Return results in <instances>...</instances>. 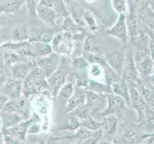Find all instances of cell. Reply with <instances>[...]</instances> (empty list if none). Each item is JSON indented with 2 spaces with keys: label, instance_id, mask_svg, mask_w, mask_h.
Listing matches in <instances>:
<instances>
[{
  "label": "cell",
  "instance_id": "cell-1",
  "mask_svg": "<svg viewBox=\"0 0 154 144\" xmlns=\"http://www.w3.org/2000/svg\"><path fill=\"white\" fill-rule=\"evenodd\" d=\"M131 98V106L137 114L136 122L138 124L143 125L146 122H150L153 117L152 113L151 112L149 108L144 101L140 91L135 86H129Z\"/></svg>",
  "mask_w": 154,
  "mask_h": 144
},
{
  "label": "cell",
  "instance_id": "cell-2",
  "mask_svg": "<svg viewBox=\"0 0 154 144\" xmlns=\"http://www.w3.org/2000/svg\"><path fill=\"white\" fill-rule=\"evenodd\" d=\"M126 106H128L126 102L122 97L113 93H109L107 94V106L99 113V115L102 118L108 115H116L119 118L126 109Z\"/></svg>",
  "mask_w": 154,
  "mask_h": 144
},
{
  "label": "cell",
  "instance_id": "cell-3",
  "mask_svg": "<svg viewBox=\"0 0 154 144\" xmlns=\"http://www.w3.org/2000/svg\"><path fill=\"white\" fill-rule=\"evenodd\" d=\"M60 61V56L55 52L36 59V67L43 72L47 78L57 71Z\"/></svg>",
  "mask_w": 154,
  "mask_h": 144
},
{
  "label": "cell",
  "instance_id": "cell-4",
  "mask_svg": "<svg viewBox=\"0 0 154 144\" xmlns=\"http://www.w3.org/2000/svg\"><path fill=\"white\" fill-rule=\"evenodd\" d=\"M54 52L58 54L71 56L74 51V40L64 37L63 32L54 35L51 43Z\"/></svg>",
  "mask_w": 154,
  "mask_h": 144
},
{
  "label": "cell",
  "instance_id": "cell-5",
  "mask_svg": "<svg viewBox=\"0 0 154 144\" xmlns=\"http://www.w3.org/2000/svg\"><path fill=\"white\" fill-rule=\"evenodd\" d=\"M92 113H101L107 106V94H99L86 90V102Z\"/></svg>",
  "mask_w": 154,
  "mask_h": 144
},
{
  "label": "cell",
  "instance_id": "cell-6",
  "mask_svg": "<svg viewBox=\"0 0 154 144\" xmlns=\"http://www.w3.org/2000/svg\"><path fill=\"white\" fill-rule=\"evenodd\" d=\"M151 133H147L140 129L128 130L116 139V144H141L150 136Z\"/></svg>",
  "mask_w": 154,
  "mask_h": 144
},
{
  "label": "cell",
  "instance_id": "cell-7",
  "mask_svg": "<svg viewBox=\"0 0 154 144\" xmlns=\"http://www.w3.org/2000/svg\"><path fill=\"white\" fill-rule=\"evenodd\" d=\"M106 33L110 37H116L121 40L124 44H126L129 40V30L127 26V17L125 13L119 14L118 20L113 26Z\"/></svg>",
  "mask_w": 154,
  "mask_h": 144
},
{
  "label": "cell",
  "instance_id": "cell-8",
  "mask_svg": "<svg viewBox=\"0 0 154 144\" xmlns=\"http://www.w3.org/2000/svg\"><path fill=\"white\" fill-rule=\"evenodd\" d=\"M125 54L121 51H107L105 54V59L111 68L121 78L125 62Z\"/></svg>",
  "mask_w": 154,
  "mask_h": 144
},
{
  "label": "cell",
  "instance_id": "cell-9",
  "mask_svg": "<svg viewBox=\"0 0 154 144\" xmlns=\"http://www.w3.org/2000/svg\"><path fill=\"white\" fill-rule=\"evenodd\" d=\"M36 122L35 116L31 117L27 119H24L16 126L9 129H2V133H6L15 138L18 139L23 142L26 141V135H27L29 129L33 122Z\"/></svg>",
  "mask_w": 154,
  "mask_h": 144
},
{
  "label": "cell",
  "instance_id": "cell-10",
  "mask_svg": "<svg viewBox=\"0 0 154 144\" xmlns=\"http://www.w3.org/2000/svg\"><path fill=\"white\" fill-rule=\"evenodd\" d=\"M2 94L9 98V99H19L23 96V81L11 78L5 81L1 87Z\"/></svg>",
  "mask_w": 154,
  "mask_h": 144
},
{
  "label": "cell",
  "instance_id": "cell-11",
  "mask_svg": "<svg viewBox=\"0 0 154 144\" xmlns=\"http://www.w3.org/2000/svg\"><path fill=\"white\" fill-rule=\"evenodd\" d=\"M36 67V60L34 59H29V60L15 63L10 65L12 78L23 81Z\"/></svg>",
  "mask_w": 154,
  "mask_h": 144
},
{
  "label": "cell",
  "instance_id": "cell-12",
  "mask_svg": "<svg viewBox=\"0 0 154 144\" xmlns=\"http://www.w3.org/2000/svg\"><path fill=\"white\" fill-rule=\"evenodd\" d=\"M67 78V74L64 71H60L59 69L53 75H51L49 78H47L53 97L57 96L60 90L66 84Z\"/></svg>",
  "mask_w": 154,
  "mask_h": 144
},
{
  "label": "cell",
  "instance_id": "cell-13",
  "mask_svg": "<svg viewBox=\"0 0 154 144\" xmlns=\"http://www.w3.org/2000/svg\"><path fill=\"white\" fill-rule=\"evenodd\" d=\"M27 99L23 96L20 97L19 99H9L6 104L2 108V111L6 112L18 113L25 117L27 110Z\"/></svg>",
  "mask_w": 154,
  "mask_h": 144
},
{
  "label": "cell",
  "instance_id": "cell-14",
  "mask_svg": "<svg viewBox=\"0 0 154 144\" xmlns=\"http://www.w3.org/2000/svg\"><path fill=\"white\" fill-rule=\"evenodd\" d=\"M128 84H129L124 79L120 78L119 81L112 84L111 89H112V93L122 97L125 101L127 106L130 107V91H129V87Z\"/></svg>",
  "mask_w": 154,
  "mask_h": 144
},
{
  "label": "cell",
  "instance_id": "cell-15",
  "mask_svg": "<svg viewBox=\"0 0 154 144\" xmlns=\"http://www.w3.org/2000/svg\"><path fill=\"white\" fill-rule=\"evenodd\" d=\"M84 88H75V91L73 96L66 102V110L67 112H72L76 108L86 102V91Z\"/></svg>",
  "mask_w": 154,
  "mask_h": 144
},
{
  "label": "cell",
  "instance_id": "cell-16",
  "mask_svg": "<svg viewBox=\"0 0 154 144\" xmlns=\"http://www.w3.org/2000/svg\"><path fill=\"white\" fill-rule=\"evenodd\" d=\"M135 64L139 74V77L141 80L146 78L147 77L154 72L153 60L151 59L150 56L146 57L140 61L135 62Z\"/></svg>",
  "mask_w": 154,
  "mask_h": 144
},
{
  "label": "cell",
  "instance_id": "cell-17",
  "mask_svg": "<svg viewBox=\"0 0 154 144\" xmlns=\"http://www.w3.org/2000/svg\"><path fill=\"white\" fill-rule=\"evenodd\" d=\"M102 132L103 135L114 136L118 131L119 117L116 115H108L102 118Z\"/></svg>",
  "mask_w": 154,
  "mask_h": 144
},
{
  "label": "cell",
  "instance_id": "cell-18",
  "mask_svg": "<svg viewBox=\"0 0 154 144\" xmlns=\"http://www.w3.org/2000/svg\"><path fill=\"white\" fill-rule=\"evenodd\" d=\"M36 15L39 18L45 23L50 26H54L56 24L57 14L53 8L37 5L36 6Z\"/></svg>",
  "mask_w": 154,
  "mask_h": 144
},
{
  "label": "cell",
  "instance_id": "cell-19",
  "mask_svg": "<svg viewBox=\"0 0 154 144\" xmlns=\"http://www.w3.org/2000/svg\"><path fill=\"white\" fill-rule=\"evenodd\" d=\"M140 17L147 30L154 31V9L150 6L146 4L140 9Z\"/></svg>",
  "mask_w": 154,
  "mask_h": 144
},
{
  "label": "cell",
  "instance_id": "cell-20",
  "mask_svg": "<svg viewBox=\"0 0 154 144\" xmlns=\"http://www.w3.org/2000/svg\"><path fill=\"white\" fill-rule=\"evenodd\" d=\"M30 42L33 58L36 59L40 57L47 56L54 52L51 44L40 42V41H30Z\"/></svg>",
  "mask_w": 154,
  "mask_h": 144
},
{
  "label": "cell",
  "instance_id": "cell-21",
  "mask_svg": "<svg viewBox=\"0 0 154 144\" xmlns=\"http://www.w3.org/2000/svg\"><path fill=\"white\" fill-rule=\"evenodd\" d=\"M2 129H9L16 126L25 119V117L18 113L6 112L1 111Z\"/></svg>",
  "mask_w": 154,
  "mask_h": 144
},
{
  "label": "cell",
  "instance_id": "cell-22",
  "mask_svg": "<svg viewBox=\"0 0 154 144\" xmlns=\"http://www.w3.org/2000/svg\"><path fill=\"white\" fill-rule=\"evenodd\" d=\"M102 64H91L89 66L88 72V75L91 79L105 83V68H104Z\"/></svg>",
  "mask_w": 154,
  "mask_h": 144
},
{
  "label": "cell",
  "instance_id": "cell-23",
  "mask_svg": "<svg viewBox=\"0 0 154 144\" xmlns=\"http://www.w3.org/2000/svg\"><path fill=\"white\" fill-rule=\"evenodd\" d=\"M29 30L26 26H17L12 34L13 42H26L30 40Z\"/></svg>",
  "mask_w": 154,
  "mask_h": 144
},
{
  "label": "cell",
  "instance_id": "cell-24",
  "mask_svg": "<svg viewBox=\"0 0 154 144\" xmlns=\"http://www.w3.org/2000/svg\"><path fill=\"white\" fill-rule=\"evenodd\" d=\"M86 89L88 90V91H94V92L99 94L112 93L111 86L108 85L107 84L103 83V82L97 81L92 80V79L90 80Z\"/></svg>",
  "mask_w": 154,
  "mask_h": 144
},
{
  "label": "cell",
  "instance_id": "cell-25",
  "mask_svg": "<svg viewBox=\"0 0 154 144\" xmlns=\"http://www.w3.org/2000/svg\"><path fill=\"white\" fill-rule=\"evenodd\" d=\"M75 85L73 82H66V84L61 88L58 93L57 97L60 98V99L65 100L66 102L71 99L75 91Z\"/></svg>",
  "mask_w": 154,
  "mask_h": 144
},
{
  "label": "cell",
  "instance_id": "cell-26",
  "mask_svg": "<svg viewBox=\"0 0 154 144\" xmlns=\"http://www.w3.org/2000/svg\"><path fill=\"white\" fill-rule=\"evenodd\" d=\"M72 75L74 76L76 82V86L78 88H87L89 84V81L91 80L88 75V72H77L73 73Z\"/></svg>",
  "mask_w": 154,
  "mask_h": 144
},
{
  "label": "cell",
  "instance_id": "cell-27",
  "mask_svg": "<svg viewBox=\"0 0 154 144\" xmlns=\"http://www.w3.org/2000/svg\"><path fill=\"white\" fill-rule=\"evenodd\" d=\"M94 132L88 130V129H86V128L83 127V126H81L78 130L75 131V133H74V134L70 135L69 136L71 137V139H73L77 143V142H81V141L84 140V139H85L90 137Z\"/></svg>",
  "mask_w": 154,
  "mask_h": 144
},
{
  "label": "cell",
  "instance_id": "cell-28",
  "mask_svg": "<svg viewBox=\"0 0 154 144\" xmlns=\"http://www.w3.org/2000/svg\"><path fill=\"white\" fill-rule=\"evenodd\" d=\"M53 9L54 10L57 16L62 17H69V12L67 11V6L63 2V0H52Z\"/></svg>",
  "mask_w": 154,
  "mask_h": 144
},
{
  "label": "cell",
  "instance_id": "cell-29",
  "mask_svg": "<svg viewBox=\"0 0 154 144\" xmlns=\"http://www.w3.org/2000/svg\"><path fill=\"white\" fill-rule=\"evenodd\" d=\"M71 114L74 115V116H76L81 121L85 120V119H88V117L91 115V111H90L89 108L88 107L85 103L81 105L78 108H76L72 112H71Z\"/></svg>",
  "mask_w": 154,
  "mask_h": 144
},
{
  "label": "cell",
  "instance_id": "cell-30",
  "mask_svg": "<svg viewBox=\"0 0 154 144\" xmlns=\"http://www.w3.org/2000/svg\"><path fill=\"white\" fill-rule=\"evenodd\" d=\"M90 64L85 56L74 57L72 60V68L78 71H88Z\"/></svg>",
  "mask_w": 154,
  "mask_h": 144
},
{
  "label": "cell",
  "instance_id": "cell-31",
  "mask_svg": "<svg viewBox=\"0 0 154 144\" xmlns=\"http://www.w3.org/2000/svg\"><path fill=\"white\" fill-rule=\"evenodd\" d=\"M81 123H82V126L86 128L88 130L94 132L101 130L102 126V122L95 120L92 117V115H91V116L88 117V119H85V120L81 121Z\"/></svg>",
  "mask_w": 154,
  "mask_h": 144
},
{
  "label": "cell",
  "instance_id": "cell-32",
  "mask_svg": "<svg viewBox=\"0 0 154 144\" xmlns=\"http://www.w3.org/2000/svg\"><path fill=\"white\" fill-rule=\"evenodd\" d=\"M21 6L20 0H6L2 5H0V12L12 13L19 9Z\"/></svg>",
  "mask_w": 154,
  "mask_h": 144
},
{
  "label": "cell",
  "instance_id": "cell-33",
  "mask_svg": "<svg viewBox=\"0 0 154 144\" xmlns=\"http://www.w3.org/2000/svg\"><path fill=\"white\" fill-rule=\"evenodd\" d=\"M82 126V123H81V120L77 118L76 116H74L72 115L70 118V120L67 122V125L64 126L59 128L58 130H67V131H76L79 128Z\"/></svg>",
  "mask_w": 154,
  "mask_h": 144
},
{
  "label": "cell",
  "instance_id": "cell-34",
  "mask_svg": "<svg viewBox=\"0 0 154 144\" xmlns=\"http://www.w3.org/2000/svg\"><path fill=\"white\" fill-rule=\"evenodd\" d=\"M54 37V35L53 31H51V30H45V31L41 32L37 37L31 38L30 41H40V42L51 44Z\"/></svg>",
  "mask_w": 154,
  "mask_h": 144
},
{
  "label": "cell",
  "instance_id": "cell-35",
  "mask_svg": "<svg viewBox=\"0 0 154 144\" xmlns=\"http://www.w3.org/2000/svg\"><path fill=\"white\" fill-rule=\"evenodd\" d=\"M102 135L103 134H102V130H98V131L94 132L90 137L81 141V142H77V144H98L100 139L102 138Z\"/></svg>",
  "mask_w": 154,
  "mask_h": 144
},
{
  "label": "cell",
  "instance_id": "cell-36",
  "mask_svg": "<svg viewBox=\"0 0 154 144\" xmlns=\"http://www.w3.org/2000/svg\"><path fill=\"white\" fill-rule=\"evenodd\" d=\"M112 6L116 13L122 14L126 12V0H112Z\"/></svg>",
  "mask_w": 154,
  "mask_h": 144
},
{
  "label": "cell",
  "instance_id": "cell-37",
  "mask_svg": "<svg viewBox=\"0 0 154 144\" xmlns=\"http://www.w3.org/2000/svg\"><path fill=\"white\" fill-rule=\"evenodd\" d=\"M63 29H64V31H69L73 33V32L78 31V26L71 17H67L63 21Z\"/></svg>",
  "mask_w": 154,
  "mask_h": 144
},
{
  "label": "cell",
  "instance_id": "cell-38",
  "mask_svg": "<svg viewBox=\"0 0 154 144\" xmlns=\"http://www.w3.org/2000/svg\"><path fill=\"white\" fill-rule=\"evenodd\" d=\"M83 17L85 23L88 26V27L90 28V29H91L93 31L97 30V25L95 23V20H94V17H92V15L91 13L88 11H85V13H84Z\"/></svg>",
  "mask_w": 154,
  "mask_h": 144
},
{
  "label": "cell",
  "instance_id": "cell-39",
  "mask_svg": "<svg viewBox=\"0 0 154 144\" xmlns=\"http://www.w3.org/2000/svg\"><path fill=\"white\" fill-rule=\"evenodd\" d=\"M51 139L54 141H57L59 144H77L76 142L71 139L69 136L60 137H53Z\"/></svg>",
  "mask_w": 154,
  "mask_h": 144
},
{
  "label": "cell",
  "instance_id": "cell-40",
  "mask_svg": "<svg viewBox=\"0 0 154 144\" xmlns=\"http://www.w3.org/2000/svg\"><path fill=\"white\" fill-rule=\"evenodd\" d=\"M26 3L27 6L28 11L31 15L36 14V6H37V0H26Z\"/></svg>",
  "mask_w": 154,
  "mask_h": 144
},
{
  "label": "cell",
  "instance_id": "cell-41",
  "mask_svg": "<svg viewBox=\"0 0 154 144\" xmlns=\"http://www.w3.org/2000/svg\"><path fill=\"white\" fill-rule=\"evenodd\" d=\"M2 135H3L4 141H5V143L6 144H22L23 143V141L20 140V139H18L12 136L8 135V134H6V133H2Z\"/></svg>",
  "mask_w": 154,
  "mask_h": 144
},
{
  "label": "cell",
  "instance_id": "cell-42",
  "mask_svg": "<svg viewBox=\"0 0 154 144\" xmlns=\"http://www.w3.org/2000/svg\"><path fill=\"white\" fill-rule=\"evenodd\" d=\"M9 98H8L6 95H5L4 94H2V92H0V108L2 109V108L4 107V106L6 104V102L9 101Z\"/></svg>",
  "mask_w": 154,
  "mask_h": 144
},
{
  "label": "cell",
  "instance_id": "cell-43",
  "mask_svg": "<svg viewBox=\"0 0 154 144\" xmlns=\"http://www.w3.org/2000/svg\"><path fill=\"white\" fill-rule=\"evenodd\" d=\"M146 4L150 6L154 9V0H146Z\"/></svg>",
  "mask_w": 154,
  "mask_h": 144
},
{
  "label": "cell",
  "instance_id": "cell-44",
  "mask_svg": "<svg viewBox=\"0 0 154 144\" xmlns=\"http://www.w3.org/2000/svg\"><path fill=\"white\" fill-rule=\"evenodd\" d=\"M0 144H6L5 143V141H4L2 133H0Z\"/></svg>",
  "mask_w": 154,
  "mask_h": 144
},
{
  "label": "cell",
  "instance_id": "cell-45",
  "mask_svg": "<svg viewBox=\"0 0 154 144\" xmlns=\"http://www.w3.org/2000/svg\"><path fill=\"white\" fill-rule=\"evenodd\" d=\"M2 119H1V112H0V133H2Z\"/></svg>",
  "mask_w": 154,
  "mask_h": 144
},
{
  "label": "cell",
  "instance_id": "cell-46",
  "mask_svg": "<svg viewBox=\"0 0 154 144\" xmlns=\"http://www.w3.org/2000/svg\"><path fill=\"white\" fill-rule=\"evenodd\" d=\"M4 22H5V21H4L3 18L0 16V25H1V24H3Z\"/></svg>",
  "mask_w": 154,
  "mask_h": 144
},
{
  "label": "cell",
  "instance_id": "cell-47",
  "mask_svg": "<svg viewBox=\"0 0 154 144\" xmlns=\"http://www.w3.org/2000/svg\"><path fill=\"white\" fill-rule=\"evenodd\" d=\"M100 144H116L115 142H103Z\"/></svg>",
  "mask_w": 154,
  "mask_h": 144
},
{
  "label": "cell",
  "instance_id": "cell-48",
  "mask_svg": "<svg viewBox=\"0 0 154 144\" xmlns=\"http://www.w3.org/2000/svg\"><path fill=\"white\" fill-rule=\"evenodd\" d=\"M40 144H46V143H45V142H44V141H42V142H40Z\"/></svg>",
  "mask_w": 154,
  "mask_h": 144
},
{
  "label": "cell",
  "instance_id": "cell-49",
  "mask_svg": "<svg viewBox=\"0 0 154 144\" xmlns=\"http://www.w3.org/2000/svg\"><path fill=\"white\" fill-rule=\"evenodd\" d=\"M22 144H34V143H27V142H23Z\"/></svg>",
  "mask_w": 154,
  "mask_h": 144
},
{
  "label": "cell",
  "instance_id": "cell-50",
  "mask_svg": "<svg viewBox=\"0 0 154 144\" xmlns=\"http://www.w3.org/2000/svg\"><path fill=\"white\" fill-rule=\"evenodd\" d=\"M68 1H75V0H68Z\"/></svg>",
  "mask_w": 154,
  "mask_h": 144
},
{
  "label": "cell",
  "instance_id": "cell-51",
  "mask_svg": "<svg viewBox=\"0 0 154 144\" xmlns=\"http://www.w3.org/2000/svg\"><path fill=\"white\" fill-rule=\"evenodd\" d=\"M152 136H154V132H153V133H152Z\"/></svg>",
  "mask_w": 154,
  "mask_h": 144
},
{
  "label": "cell",
  "instance_id": "cell-52",
  "mask_svg": "<svg viewBox=\"0 0 154 144\" xmlns=\"http://www.w3.org/2000/svg\"><path fill=\"white\" fill-rule=\"evenodd\" d=\"M137 1H140V0H136V2H137Z\"/></svg>",
  "mask_w": 154,
  "mask_h": 144
},
{
  "label": "cell",
  "instance_id": "cell-53",
  "mask_svg": "<svg viewBox=\"0 0 154 144\" xmlns=\"http://www.w3.org/2000/svg\"><path fill=\"white\" fill-rule=\"evenodd\" d=\"M153 67H154V61H153Z\"/></svg>",
  "mask_w": 154,
  "mask_h": 144
},
{
  "label": "cell",
  "instance_id": "cell-54",
  "mask_svg": "<svg viewBox=\"0 0 154 144\" xmlns=\"http://www.w3.org/2000/svg\"><path fill=\"white\" fill-rule=\"evenodd\" d=\"M141 144H143V143H141ZM144 144H145V143H144Z\"/></svg>",
  "mask_w": 154,
  "mask_h": 144
}]
</instances>
